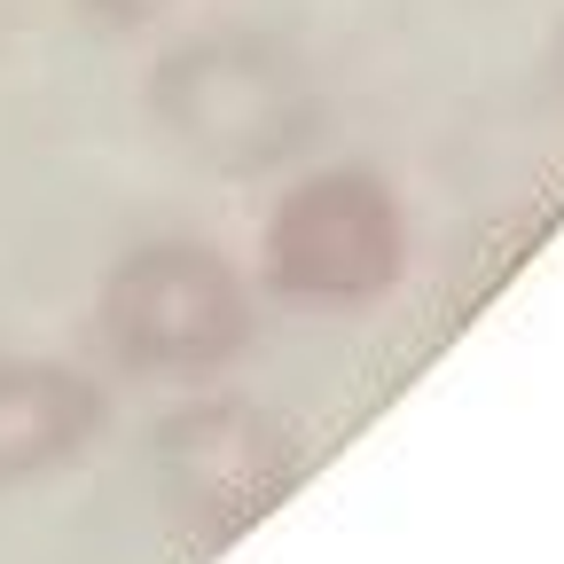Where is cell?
I'll list each match as a JSON object with an SVG mask.
<instances>
[{
  "label": "cell",
  "instance_id": "obj_6",
  "mask_svg": "<svg viewBox=\"0 0 564 564\" xmlns=\"http://www.w3.org/2000/svg\"><path fill=\"white\" fill-rule=\"evenodd\" d=\"M87 24H102V32H150V24H165L181 0H70Z\"/></svg>",
  "mask_w": 564,
  "mask_h": 564
},
{
  "label": "cell",
  "instance_id": "obj_2",
  "mask_svg": "<svg viewBox=\"0 0 564 564\" xmlns=\"http://www.w3.org/2000/svg\"><path fill=\"white\" fill-rule=\"evenodd\" d=\"M87 322L110 369L141 384H204L251 345L259 306L228 251L196 236H158L102 267Z\"/></svg>",
  "mask_w": 564,
  "mask_h": 564
},
{
  "label": "cell",
  "instance_id": "obj_3",
  "mask_svg": "<svg viewBox=\"0 0 564 564\" xmlns=\"http://www.w3.org/2000/svg\"><path fill=\"white\" fill-rule=\"evenodd\" d=\"M259 259L274 299L291 306L314 314L377 306L408 274V204L377 165H314L306 181L282 188Z\"/></svg>",
  "mask_w": 564,
  "mask_h": 564
},
{
  "label": "cell",
  "instance_id": "obj_4",
  "mask_svg": "<svg viewBox=\"0 0 564 564\" xmlns=\"http://www.w3.org/2000/svg\"><path fill=\"white\" fill-rule=\"evenodd\" d=\"M150 478H158V502L188 541H236L251 533L282 494L306 478V440L291 415H274L259 400H188L158 423V447H150Z\"/></svg>",
  "mask_w": 564,
  "mask_h": 564
},
{
  "label": "cell",
  "instance_id": "obj_1",
  "mask_svg": "<svg viewBox=\"0 0 564 564\" xmlns=\"http://www.w3.org/2000/svg\"><path fill=\"white\" fill-rule=\"evenodd\" d=\"M150 118L188 165L251 181L314 150L322 87L282 40L251 24H220V32L173 40L150 63Z\"/></svg>",
  "mask_w": 564,
  "mask_h": 564
},
{
  "label": "cell",
  "instance_id": "obj_5",
  "mask_svg": "<svg viewBox=\"0 0 564 564\" xmlns=\"http://www.w3.org/2000/svg\"><path fill=\"white\" fill-rule=\"evenodd\" d=\"M110 423V392L79 361H0V494L70 470Z\"/></svg>",
  "mask_w": 564,
  "mask_h": 564
}]
</instances>
